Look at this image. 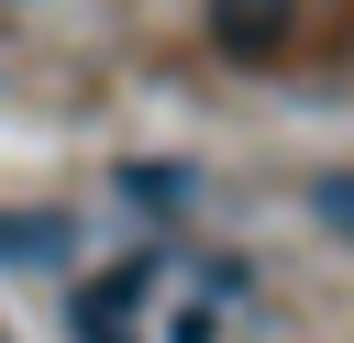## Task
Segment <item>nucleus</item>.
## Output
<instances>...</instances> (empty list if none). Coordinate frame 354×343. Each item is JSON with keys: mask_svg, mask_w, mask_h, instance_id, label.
<instances>
[{"mask_svg": "<svg viewBox=\"0 0 354 343\" xmlns=\"http://www.w3.org/2000/svg\"><path fill=\"white\" fill-rule=\"evenodd\" d=\"M122 188H133L144 210H177V199H188V166H122Z\"/></svg>", "mask_w": 354, "mask_h": 343, "instance_id": "20e7f679", "label": "nucleus"}, {"mask_svg": "<svg viewBox=\"0 0 354 343\" xmlns=\"http://www.w3.org/2000/svg\"><path fill=\"white\" fill-rule=\"evenodd\" d=\"M321 232H343V243H354V177H321Z\"/></svg>", "mask_w": 354, "mask_h": 343, "instance_id": "39448f33", "label": "nucleus"}, {"mask_svg": "<svg viewBox=\"0 0 354 343\" xmlns=\"http://www.w3.org/2000/svg\"><path fill=\"white\" fill-rule=\"evenodd\" d=\"M144 288H155V266H144V254H133V266H111V277H88V288H77V310H66V321H77V343H133Z\"/></svg>", "mask_w": 354, "mask_h": 343, "instance_id": "f257e3e1", "label": "nucleus"}, {"mask_svg": "<svg viewBox=\"0 0 354 343\" xmlns=\"http://www.w3.org/2000/svg\"><path fill=\"white\" fill-rule=\"evenodd\" d=\"M288 11H299V0H210V44H221L232 66H266V55L288 44Z\"/></svg>", "mask_w": 354, "mask_h": 343, "instance_id": "f03ea898", "label": "nucleus"}, {"mask_svg": "<svg viewBox=\"0 0 354 343\" xmlns=\"http://www.w3.org/2000/svg\"><path fill=\"white\" fill-rule=\"evenodd\" d=\"M55 254H66L55 210H0V266H55Z\"/></svg>", "mask_w": 354, "mask_h": 343, "instance_id": "7ed1b4c3", "label": "nucleus"}]
</instances>
